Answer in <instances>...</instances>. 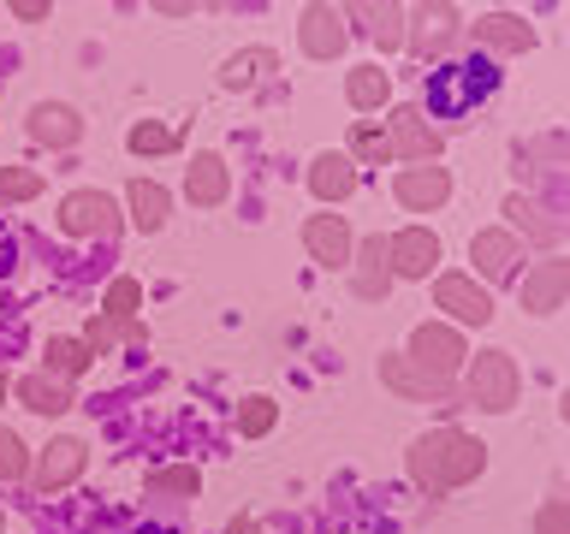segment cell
<instances>
[{
    "label": "cell",
    "mask_w": 570,
    "mask_h": 534,
    "mask_svg": "<svg viewBox=\"0 0 570 534\" xmlns=\"http://www.w3.org/2000/svg\"><path fill=\"white\" fill-rule=\"evenodd\" d=\"M470 36L481 48H499V53H529L534 48V24L517 12H488L481 24H470Z\"/></svg>",
    "instance_id": "cell-11"
},
{
    "label": "cell",
    "mask_w": 570,
    "mask_h": 534,
    "mask_svg": "<svg viewBox=\"0 0 570 534\" xmlns=\"http://www.w3.org/2000/svg\"><path fill=\"white\" fill-rule=\"evenodd\" d=\"M274 422H279L274 398H244V409H238V427H244V439H262V434H274Z\"/></svg>",
    "instance_id": "cell-32"
},
{
    "label": "cell",
    "mask_w": 570,
    "mask_h": 534,
    "mask_svg": "<svg viewBox=\"0 0 570 534\" xmlns=\"http://www.w3.org/2000/svg\"><path fill=\"white\" fill-rule=\"evenodd\" d=\"M119 333H125V338H142V327H137V320H107V315H96V320L83 327V345H89V356H96V350H107Z\"/></svg>",
    "instance_id": "cell-31"
},
{
    "label": "cell",
    "mask_w": 570,
    "mask_h": 534,
    "mask_svg": "<svg viewBox=\"0 0 570 534\" xmlns=\"http://www.w3.org/2000/svg\"><path fill=\"white\" fill-rule=\"evenodd\" d=\"M345 96H351V107H363V113H368V107H381L386 101V71L381 66H356L345 78Z\"/></svg>",
    "instance_id": "cell-26"
},
{
    "label": "cell",
    "mask_w": 570,
    "mask_h": 534,
    "mask_svg": "<svg viewBox=\"0 0 570 534\" xmlns=\"http://www.w3.org/2000/svg\"><path fill=\"white\" fill-rule=\"evenodd\" d=\"M0 404H7V374H0Z\"/></svg>",
    "instance_id": "cell-40"
},
{
    "label": "cell",
    "mask_w": 570,
    "mask_h": 534,
    "mask_svg": "<svg viewBox=\"0 0 570 534\" xmlns=\"http://www.w3.org/2000/svg\"><path fill=\"white\" fill-rule=\"evenodd\" d=\"M399 202L404 208H416V214H434L445 196H452V178H445V167H410V172H399Z\"/></svg>",
    "instance_id": "cell-12"
},
{
    "label": "cell",
    "mask_w": 570,
    "mask_h": 534,
    "mask_svg": "<svg viewBox=\"0 0 570 534\" xmlns=\"http://www.w3.org/2000/svg\"><path fill=\"white\" fill-rule=\"evenodd\" d=\"M24 475H30L24 439H18V434H0V481H24Z\"/></svg>",
    "instance_id": "cell-35"
},
{
    "label": "cell",
    "mask_w": 570,
    "mask_h": 534,
    "mask_svg": "<svg viewBox=\"0 0 570 534\" xmlns=\"http://www.w3.org/2000/svg\"><path fill=\"white\" fill-rule=\"evenodd\" d=\"M226 185H232V178H226V160H220V155H196V160H190V172H185V196H190L196 208L226 202Z\"/></svg>",
    "instance_id": "cell-16"
},
{
    "label": "cell",
    "mask_w": 570,
    "mask_h": 534,
    "mask_svg": "<svg viewBox=\"0 0 570 534\" xmlns=\"http://www.w3.org/2000/svg\"><path fill=\"white\" fill-rule=\"evenodd\" d=\"M137 303H142V285L137 279H114V285H107V297H101V315L107 320H131Z\"/></svg>",
    "instance_id": "cell-30"
},
{
    "label": "cell",
    "mask_w": 570,
    "mask_h": 534,
    "mask_svg": "<svg viewBox=\"0 0 570 534\" xmlns=\"http://www.w3.org/2000/svg\"><path fill=\"white\" fill-rule=\"evenodd\" d=\"M131 149L137 155H167V149H178V131H167V125H131Z\"/></svg>",
    "instance_id": "cell-34"
},
{
    "label": "cell",
    "mask_w": 570,
    "mask_h": 534,
    "mask_svg": "<svg viewBox=\"0 0 570 534\" xmlns=\"http://www.w3.org/2000/svg\"><path fill=\"white\" fill-rule=\"evenodd\" d=\"M458 36V7H422V36H416V53H440L445 42Z\"/></svg>",
    "instance_id": "cell-25"
},
{
    "label": "cell",
    "mask_w": 570,
    "mask_h": 534,
    "mask_svg": "<svg viewBox=\"0 0 570 534\" xmlns=\"http://www.w3.org/2000/svg\"><path fill=\"white\" fill-rule=\"evenodd\" d=\"M356 18H368V36L381 48H404V12L399 7H356Z\"/></svg>",
    "instance_id": "cell-27"
},
{
    "label": "cell",
    "mask_w": 570,
    "mask_h": 534,
    "mask_svg": "<svg viewBox=\"0 0 570 534\" xmlns=\"http://www.w3.org/2000/svg\"><path fill=\"white\" fill-rule=\"evenodd\" d=\"M60 231L71 238H114L119 231V208L107 190H71L60 202Z\"/></svg>",
    "instance_id": "cell-5"
},
{
    "label": "cell",
    "mask_w": 570,
    "mask_h": 534,
    "mask_svg": "<svg viewBox=\"0 0 570 534\" xmlns=\"http://www.w3.org/2000/svg\"><path fill=\"white\" fill-rule=\"evenodd\" d=\"M30 196H42V178L24 167H0V202H30Z\"/></svg>",
    "instance_id": "cell-33"
},
{
    "label": "cell",
    "mask_w": 570,
    "mask_h": 534,
    "mask_svg": "<svg viewBox=\"0 0 570 534\" xmlns=\"http://www.w3.org/2000/svg\"><path fill=\"white\" fill-rule=\"evenodd\" d=\"M226 534H262V523H249V516H232Z\"/></svg>",
    "instance_id": "cell-39"
},
{
    "label": "cell",
    "mask_w": 570,
    "mask_h": 534,
    "mask_svg": "<svg viewBox=\"0 0 570 534\" xmlns=\"http://www.w3.org/2000/svg\"><path fill=\"white\" fill-rule=\"evenodd\" d=\"M78 131H83V119L71 113V107H60V101L30 107V137L42 142V149H71V142H78Z\"/></svg>",
    "instance_id": "cell-15"
},
{
    "label": "cell",
    "mask_w": 570,
    "mask_h": 534,
    "mask_svg": "<svg viewBox=\"0 0 570 534\" xmlns=\"http://www.w3.org/2000/svg\"><path fill=\"white\" fill-rule=\"evenodd\" d=\"M493 89H499V71H493V60H481V53L428 71V107H434V119H470Z\"/></svg>",
    "instance_id": "cell-2"
},
{
    "label": "cell",
    "mask_w": 570,
    "mask_h": 534,
    "mask_svg": "<svg viewBox=\"0 0 570 534\" xmlns=\"http://www.w3.org/2000/svg\"><path fill=\"white\" fill-rule=\"evenodd\" d=\"M356 256V297H386V238H368L363 249H351Z\"/></svg>",
    "instance_id": "cell-20"
},
{
    "label": "cell",
    "mask_w": 570,
    "mask_h": 534,
    "mask_svg": "<svg viewBox=\"0 0 570 534\" xmlns=\"http://www.w3.org/2000/svg\"><path fill=\"white\" fill-rule=\"evenodd\" d=\"M434 303H440V309H452L463 327H488V320H493V297L481 291L470 274H440L434 279Z\"/></svg>",
    "instance_id": "cell-7"
},
{
    "label": "cell",
    "mask_w": 570,
    "mask_h": 534,
    "mask_svg": "<svg viewBox=\"0 0 570 534\" xmlns=\"http://www.w3.org/2000/svg\"><path fill=\"white\" fill-rule=\"evenodd\" d=\"M303 244H309V256L321 267H351V226H345V214H315L309 226H303Z\"/></svg>",
    "instance_id": "cell-9"
},
{
    "label": "cell",
    "mask_w": 570,
    "mask_h": 534,
    "mask_svg": "<svg viewBox=\"0 0 570 534\" xmlns=\"http://www.w3.org/2000/svg\"><path fill=\"white\" fill-rule=\"evenodd\" d=\"M309 190L321 196V202H345V196L356 190V167L345 155H321L309 167Z\"/></svg>",
    "instance_id": "cell-18"
},
{
    "label": "cell",
    "mask_w": 570,
    "mask_h": 534,
    "mask_svg": "<svg viewBox=\"0 0 570 534\" xmlns=\"http://www.w3.org/2000/svg\"><path fill=\"white\" fill-rule=\"evenodd\" d=\"M83 463H89V452H83V439H53L48 452H42V463H36V487H71V481L83 475Z\"/></svg>",
    "instance_id": "cell-14"
},
{
    "label": "cell",
    "mask_w": 570,
    "mask_h": 534,
    "mask_svg": "<svg viewBox=\"0 0 570 534\" xmlns=\"http://www.w3.org/2000/svg\"><path fill=\"white\" fill-rule=\"evenodd\" d=\"M534 534H564V498H547L541 516H534Z\"/></svg>",
    "instance_id": "cell-37"
},
{
    "label": "cell",
    "mask_w": 570,
    "mask_h": 534,
    "mask_svg": "<svg viewBox=\"0 0 570 534\" xmlns=\"http://www.w3.org/2000/svg\"><path fill=\"white\" fill-rule=\"evenodd\" d=\"M481 469H488V445L470 439L463 427H434V434H422L410 445V475H416L428 493L470 487Z\"/></svg>",
    "instance_id": "cell-1"
},
{
    "label": "cell",
    "mask_w": 570,
    "mask_h": 534,
    "mask_svg": "<svg viewBox=\"0 0 570 534\" xmlns=\"http://www.w3.org/2000/svg\"><path fill=\"white\" fill-rule=\"evenodd\" d=\"M167 190H160L155 185V178H137V185H131V220L142 226V231H160V226H167Z\"/></svg>",
    "instance_id": "cell-22"
},
{
    "label": "cell",
    "mask_w": 570,
    "mask_h": 534,
    "mask_svg": "<svg viewBox=\"0 0 570 534\" xmlns=\"http://www.w3.org/2000/svg\"><path fill=\"white\" fill-rule=\"evenodd\" d=\"M12 18H24V24H36V18H48V7H42V0H18Z\"/></svg>",
    "instance_id": "cell-38"
},
{
    "label": "cell",
    "mask_w": 570,
    "mask_h": 534,
    "mask_svg": "<svg viewBox=\"0 0 570 534\" xmlns=\"http://www.w3.org/2000/svg\"><path fill=\"white\" fill-rule=\"evenodd\" d=\"M267 66H274V53H267V48L232 53L226 71H220V83H226V89H249V83H256V71H267Z\"/></svg>",
    "instance_id": "cell-28"
},
{
    "label": "cell",
    "mask_w": 570,
    "mask_h": 534,
    "mask_svg": "<svg viewBox=\"0 0 570 534\" xmlns=\"http://www.w3.org/2000/svg\"><path fill=\"white\" fill-rule=\"evenodd\" d=\"M351 167H356V160H368V167H386V160H392V142H386V131H381V125H368V119H356L351 125Z\"/></svg>",
    "instance_id": "cell-23"
},
{
    "label": "cell",
    "mask_w": 570,
    "mask_h": 534,
    "mask_svg": "<svg viewBox=\"0 0 570 534\" xmlns=\"http://www.w3.org/2000/svg\"><path fill=\"white\" fill-rule=\"evenodd\" d=\"M18 398H24L36 416H60V409H71L66 380H48V374H24V380H18Z\"/></svg>",
    "instance_id": "cell-21"
},
{
    "label": "cell",
    "mask_w": 570,
    "mask_h": 534,
    "mask_svg": "<svg viewBox=\"0 0 570 534\" xmlns=\"http://www.w3.org/2000/svg\"><path fill=\"white\" fill-rule=\"evenodd\" d=\"M303 53H315V60H333L338 48H345V12L338 7H309L303 12Z\"/></svg>",
    "instance_id": "cell-13"
},
{
    "label": "cell",
    "mask_w": 570,
    "mask_h": 534,
    "mask_svg": "<svg viewBox=\"0 0 570 534\" xmlns=\"http://www.w3.org/2000/svg\"><path fill=\"white\" fill-rule=\"evenodd\" d=\"M149 493H196V469H155Z\"/></svg>",
    "instance_id": "cell-36"
},
{
    "label": "cell",
    "mask_w": 570,
    "mask_h": 534,
    "mask_svg": "<svg viewBox=\"0 0 570 534\" xmlns=\"http://www.w3.org/2000/svg\"><path fill=\"white\" fill-rule=\"evenodd\" d=\"M463 338H458V327H434V320H428V327H416L410 333V368L416 374H428V380L434 386H445L452 380V374L463 368Z\"/></svg>",
    "instance_id": "cell-4"
},
{
    "label": "cell",
    "mask_w": 570,
    "mask_h": 534,
    "mask_svg": "<svg viewBox=\"0 0 570 534\" xmlns=\"http://www.w3.org/2000/svg\"><path fill=\"white\" fill-rule=\"evenodd\" d=\"M386 274H399V279H428L434 274V261H440V238L428 226H404L399 238L386 244Z\"/></svg>",
    "instance_id": "cell-6"
},
{
    "label": "cell",
    "mask_w": 570,
    "mask_h": 534,
    "mask_svg": "<svg viewBox=\"0 0 570 534\" xmlns=\"http://www.w3.org/2000/svg\"><path fill=\"white\" fill-rule=\"evenodd\" d=\"M48 380H71V374L89 368V345L83 338H48Z\"/></svg>",
    "instance_id": "cell-24"
},
{
    "label": "cell",
    "mask_w": 570,
    "mask_h": 534,
    "mask_svg": "<svg viewBox=\"0 0 570 534\" xmlns=\"http://www.w3.org/2000/svg\"><path fill=\"white\" fill-rule=\"evenodd\" d=\"M564 285H570V267L541 261V267H529V279L517 285V297H523L529 315H552V309H564Z\"/></svg>",
    "instance_id": "cell-10"
},
{
    "label": "cell",
    "mask_w": 570,
    "mask_h": 534,
    "mask_svg": "<svg viewBox=\"0 0 570 534\" xmlns=\"http://www.w3.org/2000/svg\"><path fill=\"white\" fill-rule=\"evenodd\" d=\"M386 142H392V155H404V160H434L440 155V131L422 119V107H392Z\"/></svg>",
    "instance_id": "cell-8"
},
{
    "label": "cell",
    "mask_w": 570,
    "mask_h": 534,
    "mask_svg": "<svg viewBox=\"0 0 570 534\" xmlns=\"http://www.w3.org/2000/svg\"><path fill=\"white\" fill-rule=\"evenodd\" d=\"M0 523H7V516H0Z\"/></svg>",
    "instance_id": "cell-41"
},
{
    "label": "cell",
    "mask_w": 570,
    "mask_h": 534,
    "mask_svg": "<svg viewBox=\"0 0 570 534\" xmlns=\"http://www.w3.org/2000/svg\"><path fill=\"white\" fill-rule=\"evenodd\" d=\"M517 392H523V374H517L511 363V350H481L475 363H470V404L475 409H511L517 404Z\"/></svg>",
    "instance_id": "cell-3"
},
{
    "label": "cell",
    "mask_w": 570,
    "mask_h": 534,
    "mask_svg": "<svg viewBox=\"0 0 570 534\" xmlns=\"http://www.w3.org/2000/svg\"><path fill=\"white\" fill-rule=\"evenodd\" d=\"M505 214H511V220L529 231V238H541V244H552V238H559V220H541V208H534L529 196H511V202H505Z\"/></svg>",
    "instance_id": "cell-29"
},
{
    "label": "cell",
    "mask_w": 570,
    "mask_h": 534,
    "mask_svg": "<svg viewBox=\"0 0 570 534\" xmlns=\"http://www.w3.org/2000/svg\"><path fill=\"white\" fill-rule=\"evenodd\" d=\"M381 380L399 392V398H410V404H428V398L445 404V386H434L428 374L410 368V356H381Z\"/></svg>",
    "instance_id": "cell-17"
},
{
    "label": "cell",
    "mask_w": 570,
    "mask_h": 534,
    "mask_svg": "<svg viewBox=\"0 0 570 534\" xmlns=\"http://www.w3.org/2000/svg\"><path fill=\"white\" fill-rule=\"evenodd\" d=\"M470 256H475V267H481L488 279H511V267H517V238H511V231H475Z\"/></svg>",
    "instance_id": "cell-19"
}]
</instances>
